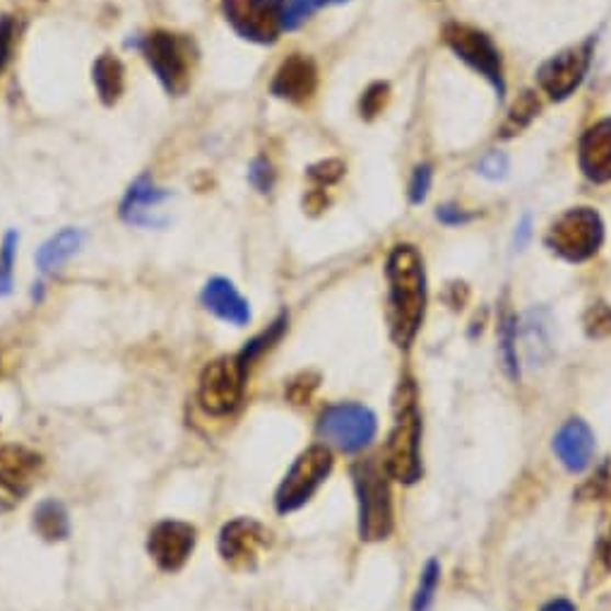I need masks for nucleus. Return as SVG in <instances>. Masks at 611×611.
Instances as JSON below:
<instances>
[{
  "mask_svg": "<svg viewBox=\"0 0 611 611\" xmlns=\"http://www.w3.org/2000/svg\"><path fill=\"white\" fill-rule=\"evenodd\" d=\"M391 284V332L397 347H409L427 314V272L415 246H395L385 268Z\"/></svg>",
  "mask_w": 611,
  "mask_h": 611,
  "instance_id": "1",
  "label": "nucleus"
},
{
  "mask_svg": "<svg viewBox=\"0 0 611 611\" xmlns=\"http://www.w3.org/2000/svg\"><path fill=\"white\" fill-rule=\"evenodd\" d=\"M383 467L385 475L403 484L421 479V415L417 407V391L409 381L400 385L397 417L388 435V445H385Z\"/></svg>",
  "mask_w": 611,
  "mask_h": 611,
  "instance_id": "2",
  "label": "nucleus"
},
{
  "mask_svg": "<svg viewBox=\"0 0 611 611\" xmlns=\"http://www.w3.org/2000/svg\"><path fill=\"white\" fill-rule=\"evenodd\" d=\"M359 496V534L364 542H381L393 532V494L376 463H359L352 469Z\"/></svg>",
  "mask_w": 611,
  "mask_h": 611,
  "instance_id": "3",
  "label": "nucleus"
},
{
  "mask_svg": "<svg viewBox=\"0 0 611 611\" xmlns=\"http://www.w3.org/2000/svg\"><path fill=\"white\" fill-rule=\"evenodd\" d=\"M140 48L147 66L169 94L179 97L189 90L193 72V42L189 36L159 30L147 34Z\"/></svg>",
  "mask_w": 611,
  "mask_h": 611,
  "instance_id": "4",
  "label": "nucleus"
},
{
  "mask_svg": "<svg viewBox=\"0 0 611 611\" xmlns=\"http://www.w3.org/2000/svg\"><path fill=\"white\" fill-rule=\"evenodd\" d=\"M604 241V224L590 207H576L561 215L548 229L546 244L568 263L590 260Z\"/></svg>",
  "mask_w": 611,
  "mask_h": 611,
  "instance_id": "5",
  "label": "nucleus"
},
{
  "mask_svg": "<svg viewBox=\"0 0 611 611\" xmlns=\"http://www.w3.org/2000/svg\"><path fill=\"white\" fill-rule=\"evenodd\" d=\"M376 415H373L369 407L357 403L332 405L323 411L318 421L320 439L349 455L364 451L366 445H371V441L376 439Z\"/></svg>",
  "mask_w": 611,
  "mask_h": 611,
  "instance_id": "6",
  "label": "nucleus"
},
{
  "mask_svg": "<svg viewBox=\"0 0 611 611\" xmlns=\"http://www.w3.org/2000/svg\"><path fill=\"white\" fill-rule=\"evenodd\" d=\"M332 453L326 445H310L294 460L292 469L286 472L282 479L278 496H274V506L282 516L294 513L302 508L310 496L318 491V486L328 479L332 472Z\"/></svg>",
  "mask_w": 611,
  "mask_h": 611,
  "instance_id": "7",
  "label": "nucleus"
},
{
  "mask_svg": "<svg viewBox=\"0 0 611 611\" xmlns=\"http://www.w3.org/2000/svg\"><path fill=\"white\" fill-rule=\"evenodd\" d=\"M286 0H222V12L236 34L253 44H274L284 30Z\"/></svg>",
  "mask_w": 611,
  "mask_h": 611,
  "instance_id": "8",
  "label": "nucleus"
},
{
  "mask_svg": "<svg viewBox=\"0 0 611 611\" xmlns=\"http://www.w3.org/2000/svg\"><path fill=\"white\" fill-rule=\"evenodd\" d=\"M248 366L239 357H224L205 366L201 376V405L207 415L224 417L239 407L244 397Z\"/></svg>",
  "mask_w": 611,
  "mask_h": 611,
  "instance_id": "9",
  "label": "nucleus"
},
{
  "mask_svg": "<svg viewBox=\"0 0 611 611\" xmlns=\"http://www.w3.org/2000/svg\"><path fill=\"white\" fill-rule=\"evenodd\" d=\"M445 42L460 58L465 60V64L482 72L484 78L496 87L498 97L503 94L506 84H503V70H501V56H498V48L494 46L489 36L475 27H467V24L453 22L445 27Z\"/></svg>",
  "mask_w": 611,
  "mask_h": 611,
  "instance_id": "10",
  "label": "nucleus"
},
{
  "mask_svg": "<svg viewBox=\"0 0 611 611\" xmlns=\"http://www.w3.org/2000/svg\"><path fill=\"white\" fill-rule=\"evenodd\" d=\"M270 544L268 528L253 518H236L222 528L219 554L227 564L236 568H248L256 564L260 552Z\"/></svg>",
  "mask_w": 611,
  "mask_h": 611,
  "instance_id": "11",
  "label": "nucleus"
},
{
  "mask_svg": "<svg viewBox=\"0 0 611 611\" xmlns=\"http://www.w3.org/2000/svg\"><path fill=\"white\" fill-rule=\"evenodd\" d=\"M195 548V528L181 520H165L149 532L147 552L161 570H179Z\"/></svg>",
  "mask_w": 611,
  "mask_h": 611,
  "instance_id": "12",
  "label": "nucleus"
},
{
  "mask_svg": "<svg viewBox=\"0 0 611 611\" xmlns=\"http://www.w3.org/2000/svg\"><path fill=\"white\" fill-rule=\"evenodd\" d=\"M590 66V44H582L554 56L540 68V84L554 99H566L578 90Z\"/></svg>",
  "mask_w": 611,
  "mask_h": 611,
  "instance_id": "13",
  "label": "nucleus"
},
{
  "mask_svg": "<svg viewBox=\"0 0 611 611\" xmlns=\"http://www.w3.org/2000/svg\"><path fill=\"white\" fill-rule=\"evenodd\" d=\"M169 197L171 193L165 189H157L152 179L140 177L131 185L126 197H123L121 217L123 222L133 224V227H145V229L165 227L167 215L161 212V207H165Z\"/></svg>",
  "mask_w": 611,
  "mask_h": 611,
  "instance_id": "14",
  "label": "nucleus"
},
{
  "mask_svg": "<svg viewBox=\"0 0 611 611\" xmlns=\"http://www.w3.org/2000/svg\"><path fill=\"white\" fill-rule=\"evenodd\" d=\"M554 453L573 475L585 472L595 457V433L582 419H570L554 435Z\"/></svg>",
  "mask_w": 611,
  "mask_h": 611,
  "instance_id": "15",
  "label": "nucleus"
},
{
  "mask_svg": "<svg viewBox=\"0 0 611 611\" xmlns=\"http://www.w3.org/2000/svg\"><path fill=\"white\" fill-rule=\"evenodd\" d=\"M316 87H318V70L314 66V60L294 54L280 66L270 90L274 97L286 99V102L302 104L316 92Z\"/></svg>",
  "mask_w": 611,
  "mask_h": 611,
  "instance_id": "16",
  "label": "nucleus"
},
{
  "mask_svg": "<svg viewBox=\"0 0 611 611\" xmlns=\"http://www.w3.org/2000/svg\"><path fill=\"white\" fill-rule=\"evenodd\" d=\"M42 467V457L22 445L0 448V489L22 496L27 494L36 472Z\"/></svg>",
  "mask_w": 611,
  "mask_h": 611,
  "instance_id": "17",
  "label": "nucleus"
},
{
  "mask_svg": "<svg viewBox=\"0 0 611 611\" xmlns=\"http://www.w3.org/2000/svg\"><path fill=\"white\" fill-rule=\"evenodd\" d=\"M580 169L597 183L611 181V118L600 121L582 135Z\"/></svg>",
  "mask_w": 611,
  "mask_h": 611,
  "instance_id": "18",
  "label": "nucleus"
},
{
  "mask_svg": "<svg viewBox=\"0 0 611 611\" xmlns=\"http://www.w3.org/2000/svg\"><path fill=\"white\" fill-rule=\"evenodd\" d=\"M201 298L205 308L212 310V314L222 318L224 323H231V326H239V328L251 323V306H248L246 298L229 280L224 278L210 280L205 284Z\"/></svg>",
  "mask_w": 611,
  "mask_h": 611,
  "instance_id": "19",
  "label": "nucleus"
},
{
  "mask_svg": "<svg viewBox=\"0 0 611 611\" xmlns=\"http://www.w3.org/2000/svg\"><path fill=\"white\" fill-rule=\"evenodd\" d=\"M92 82L102 104L114 106L123 94V87H126V68L116 56L102 54L92 66Z\"/></svg>",
  "mask_w": 611,
  "mask_h": 611,
  "instance_id": "20",
  "label": "nucleus"
},
{
  "mask_svg": "<svg viewBox=\"0 0 611 611\" xmlns=\"http://www.w3.org/2000/svg\"><path fill=\"white\" fill-rule=\"evenodd\" d=\"M84 244V234L80 229H64L52 236L39 251H36V268L42 272H54L80 251Z\"/></svg>",
  "mask_w": 611,
  "mask_h": 611,
  "instance_id": "21",
  "label": "nucleus"
},
{
  "mask_svg": "<svg viewBox=\"0 0 611 611\" xmlns=\"http://www.w3.org/2000/svg\"><path fill=\"white\" fill-rule=\"evenodd\" d=\"M34 530L42 534L46 542H64L70 534L68 510L58 501H44L34 510Z\"/></svg>",
  "mask_w": 611,
  "mask_h": 611,
  "instance_id": "22",
  "label": "nucleus"
},
{
  "mask_svg": "<svg viewBox=\"0 0 611 611\" xmlns=\"http://www.w3.org/2000/svg\"><path fill=\"white\" fill-rule=\"evenodd\" d=\"M498 340H501V354L506 361V369L510 373V378H520V364H518V323L510 310H506L501 318V326H498Z\"/></svg>",
  "mask_w": 611,
  "mask_h": 611,
  "instance_id": "23",
  "label": "nucleus"
},
{
  "mask_svg": "<svg viewBox=\"0 0 611 611\" xmlns=\"http://www.w3.org/2000/svg\"><path fill=\"white\" fill-rule=\"evenodd\" d=\"M439 582H441V566H439V561L431 558L427 568L421 570L419 588L415 592V600H411V611H429L431 609L435 590H439Z\"/></svg>",
  "mask_w": 611,
  "mask_h": 611,
  "instance_id": "24",
  "label": "nucleus"
},
{
  "mask_svg": "<svg viewBox=\"0 0 611 611\" xmlns=\"http://www.w3.org/2000/svg\"><path fill=\"white\" fill-rule=\"evenodd\" d=\"M284 328H286V316H280L278 320L272 323V326L263 332V335H258L256 340H251L248 342L246 347H244V352H239L236 357H239L246 366H251L253 361L265 352V349H270L274 342H278L280 338H282V332H284Z\"/></svg>",
  "mask_w": 611,
  "mask_h": 611,
  "instance_id": "25",
  "label": "nucleus"
},
{
  "mask_svg": "<svg viewBox=\"0 0 611 611\" xmlns=\"http://www.w3.org/2000/svg\"><path fill=\"white\" fill-rule=\"evenodd\" d=\"M18 241H20V236L15 231H8L3 246H0V296H8L12 290V272H15Z\"/></svg>",
  "mask_w": 611,
  "mask_h": 611,
  "instance_id": "26",
  "label": "nucleus"
},
{
  "mask_svg": "<svg viewBox=\"0 0 611 611\" xmlns=\"http://www.w3.org/2000/svg\"><path fill=\"white\" fill-rule=\"evenodd\" d=\"M585 332L590 335V338L600 340V338H609L611 335V308L607 304H595L588 308V314H585Z\"/></svg>",
  "mask_w": 611,
  "mask_h": 611,
  "instance_id": "27",
  "label": "nucleus"
},
{
  "mask_svg": "<svg viewBox=\"0 0 611 611\" xmlns=\"http://www.w3.org/2000/svg\"><path fill=\"white\" fill-rule=\"evenodd\" d=\"M323 8V0H286L284 3V30H296L298 24L308 20Z\"/></svg>",
  "mask_w": 611,
  "mask_h": 611,
  "instance_id": "28",
  "label": "nucleus"
},
{
  "mask_svg": "<svg viewBox=\"0 0 611 611\" xmlns=\"http://www.w3.org/2000/svg\"><path fill=\"white\" fill-rule=\"evenodd\" d=\"M12 46H15V20L3 15L0 18V75H3L10 64Z\"/></svg>",
  "mask_w": 611,
  "mask_h": 611,
  "instance_id": "29",
  "label": "nucleus"
},
{
  "mask_svg": "<svg viewBox=\"0 0 611 611\" xmlns=\"http://www.w3.org/2000/svg\"><path fill=\"white\" fill-rule=\"evenodd\" d=\"M479 173L484 179H489V181H498V179H506V173H508V157L503 152H491V155H486L482 161H479Z\"/></svg>",
  "mask_w": 611,
  "mask_h": 611,
  "instance_id": "30",
  "label": "nucleus"
},
{
  "mask_svg": "<svg viewBox=\"0 0 611 611\" xmlns=\"http://www.w3.org/2000/svg\"><path fill=\"white\" fill-rule=\"evenodd\" d=\"M431 179H433V171H431L429 165H423L415 171V179H411V185H409L411 203L419 205V203L427 201L429 189H431Z\"/></svg>",
  "mask_w": 611,
  "mask_h": 611,
  "instance_id": "31",
  "label": "nucleus"
},
{
  "mask_svg": "<svg viewBox=\"0 0 611 611\" xmlns=\"http://www.w3.org/2000/svg\"><path fill=\"white\" fill-rule=\"evenodd\" d=\"M385 94H388V84L378 82V84L369 87L366 94L361 97V114H364L366 118L376 116L378 111L383 109V104H385Z\"/></svg>",
  "mask_w": 611,
  "mask_h": 611,
  "instance_id": "32",
  "label": "nucleus"
},
{
  "mask_svg": "<svg viewBox=\"0 0 611 611\" xmlns=\"http://www.w3.org/2000/svg\"><path fill=\"white\" fill-rule=\"evenodd\" d=\"M248 179L256 185L260 193H268L274 183V171L270 167V161L265 159H256L251 165V171H248Z\"/></svg>",
  "mask_w": 611,
  "mask_h": 611,
  "instance_id": "33",
  "label": "nucleus"
},
{
  "mask_svg": "<svg viewBox=\"0 0 611 611\" xmlns=\"http://www.w3.org/2000/svg\"><path fill=\"white\" fill-rule=\"evenodd\" d=\"M342 173H344V167L340 165V161L330 159V161H320V165L310 167L308 177L314 179V181H318V183H323V185H330V183L338 181Z\"/></svg>",
  "mask_w": 611,
  "mask_h": 611,
  "instance_id": "34",
  "label": "nucleus"
},
{
  "mask_svg": "<svg viewBox=\"0 0 611 611\" xmlns=\"http://www.w3.org/2000/svg\"><path fill=\"white\" fill-rule=\"evenodd\" d=\"M308 381H310V376H308V373H304V376H298L296 381L290 383V391H286V393H290V397L296 405H304L310 397V393L316 391L318 383H308Z\"/></svg>",
  "mask_w": 611,
  "mask_h": 611,
  "instance_id": "35",
  "label": "nucleus"
},
{
  "mask_svg": "<svg viewBox=\"0 0 611 611\" xmlns=\"http://www.w3.org/2000/svg\"><path fill=\"white\" fill-rule=\"evenodd\" d=\"M439 217L443 224H465V222H469L472 217L469 215H465L463 210H457V207H453V205H445V207H441L439 210Z\"/></svg>",
  "mask_w": 611,
  "mask_h": 611,
  "instance_id": "36",
  "label": "nucleus"
},
{
  "mask_svg": "<svg viewBox=\"0 0 611 611\" xmlns=\"http://www.w3.org/2000/svg\"><path fill=\"white\" fill-rule=\"evenodd\" d=\"M530 217H522V222L518 224V234H516V244H518V248H522L528 244V239H530Z\"/></svg>",
  "mask_w": 611,
  "mask_h": 611,
  "instance_id": "37",
  "label": "nucleus"
},
{
  "mask_svg": "<svg viewBox=\"0 0 611 611\" xmlns=\"http://www.w3.org/2000/svg\"><path fill=\"white\" fill-rule=\"evenodd\" d=\"M540 611H576V607H573V602H568V600H552V602H546Z\"/></svg>",
  "mask_w": 611,
  "mask_h": 611,
  "instance_id": "38",
  "label": "nucleus"
},
{
  "mask_svg": "<svg viewBox=\"0 0 611 611\" xmlns=\"http://www.w3.org/2000/svg\"><path fill=\"white\" fill-rule=\"evenodd\" d=\"M330 3H344V0H323V5H330Z\"/></svg>",
  "mask_w": 611,
  "mask_h": 611,
  "instance_id": "39",
  "label": "nucleus"
}]
</instances>
